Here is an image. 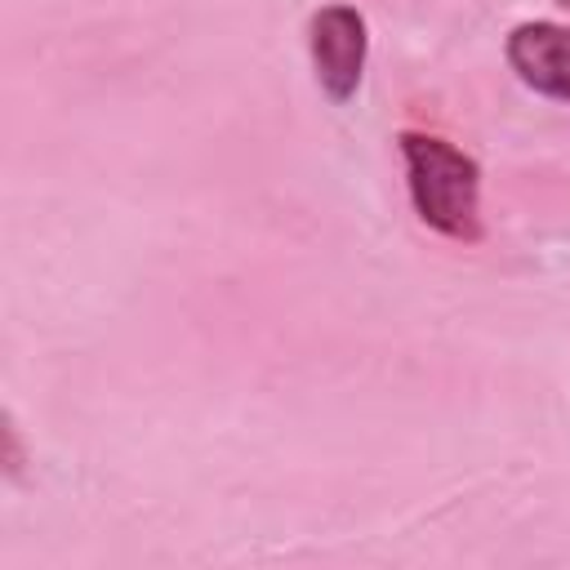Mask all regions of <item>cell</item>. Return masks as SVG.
<instances>
[{"label": "cell", "mask_w": 570, "mask_h": 570, "mask_svg": "<svg viewBox=\"0 0 570 570\" xmlns=\"http://www.w3.org/2000/svg\"><path fill=\"white\" fill-rule=\"evenodd\" d=\"M508 62L534 94L570 102V27L521 22L508 36Z\"/></svg>", "instance_id": "3957f363"}, {"label": "cell", "mask_w": 570, "mask_h": 570, "mask_svg": "<svg viewBox=\"0 0 570 570\" xmlns=\"http://www.w3.org/2000/svg\"><path fill=\"white\" fill-rule=\"evenodd\" d=\"M557 4H566V9H570V0H557Z\"/></svg>", "instance_id": "277c9868"}, {"label": "cell", "mask_w": 570, "mask_h": 570, "mask_svg": "<svg viewBox=\"0 0 570 570\" xmlns=\"http://www.w3.org/2000/svg\"><path fill=\"white\" fill-rule=\"evenodd\" d=\"M365 18L352 4H330L312 18V62L316 80L334 102H347L365 71Z\"/></svg>", "instance_id": "7a4b0ae2"}, {"label": "cell", "mask_w": 570, "mask_h": 570, "mask_svg": "<svg viewBox=\"0 0 570 570\" xmlns=\"http://www.w3.org/2000/svg\"><path fill=\"white\" fill-rule=\"evenodd\" d=\"M396 142H401V156H405V183H410L414 214L450 240H463V245L481 240V174H476V160L463 156L459 147H450L436 134L405 129Z\"/></svg>", "instance_id": "6da1fadb"}]
</instances>
